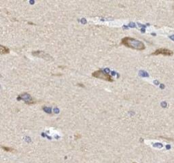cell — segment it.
<instances>
[{"mask_svg": "<svg viewBox=\"0 0 174 163\" xmlns=\"http://www.w3.org/2000/svg\"><path fill=\"white\" fill-rule=\"evenodd\" d=\"M121 44L129 48V49H135V50L141 51L145 49V45L143 42L135 39V38L129 37H125L122 38V41H121Z\"/></svg>", "mask_w": 174, "mask_h": 163, "instance_id": "cell-1", "label": "cell"}, {"mask_svg": "<svg viewBox=\"0 0 174 163\" xmlns=\"http://www.w3.org/2000/svg\"><path fill=\"white\" fill-rule=\"evenodd\" d=\"M92 76H94V77L99 78V79H102V80H104V81L110 82H114L111 75H110L109 73L105 72L104 71H102V70H98V71L93 72Z\"/></svg>", "mask_w": 174, "mask_h": 163, "instance_id": "cell-2", "label": "cell"}, {"mask_svg": "<svg viewBox=\"0 0 174 163\" xmlns=\"http://www.w3.org/2000/svg\"><path fill=\"white\" fill-rule=\"evenodd\" d=\"M164 55V56H172L173 55V51L170 50L166 48H160V49L155 50L151 54V55Z\"/></svg>", "mask_w": 174, "mask_h": 163, "instance_id": "cell-3", "label": "cell"}, {"mask_svg": "<svg viewBox=\"0 0 174 163\" xmlns=\"http://www.w3.org/2000/svg\"><path fill=\"white\" fill-rule=\"evenodd\" d=\"M24 100L25 103H26V104H35V100H33L32 97H31V95H30L29 94H26V93H25V94H21V95H19L17 97V100Z\"/></svg>", "mask_w": 174, "mask_h": 163, "instance_id": "cell-4", "label": "cell"}, {"mask_svg": "<svg viewBox=\"0 0 174 163\" xmlns=\"http://www.w3.org/2000/svg\"><path fill=\"white\" fill-rule=\"evenodd\" d=\"M32 54L35 56H38V57H42L44 58V59H47V60H52L53 58L51 57L50 55H49L48 54H46V53L43 52V51H35V52H32Z\"/></svg>", "mask_w": 174, "mask_h": 163, "instance_id": "cell-5", "label": "cell"}, {"mask_svg": "<svg viewBox=\"0 0 174 163\" xmlns=\"http://www.w3.org/2000/svg\"><path fill=\"white\" fill-rule=\"evenodd\" d=\"M0 53H1V54H7L9 53V49L4 47V45H0Z\"/></svg>", "mask_w": 174, "mask_h": 163, "instance_id": "cell-6", "label": "cell"}, {"mask_svg": "<svg viewBox=\"0 0 174 163\" xmlns=\"http://www.w3.org/2000/svg\"><path fill=\"white\" fill-rule=\"evenodd\" d=\"M2 149H4V151H8V152H14V149H12V148H9V147H6V146H2Z\"/></svg>", "mask_w": 174, "mask_h": 163, "instance_id": "cell-7", "label": "cell"}, {"mask_svg": "<svg viewBox=\"0 0 174 163\" xmlns=\"http://www.w3.org/2000/svg\"><path fill=\"white\" fill-rule=\"evenodd\" d=\"M44 111H47V112H49V113H50V112H51V111H50V108L44 107Z\"/></svg>", "mask_w": 174, "mask_h": 163, "instance_id": "cell-8", "label": "cell"}, {"mask_svg": "<svg viewBox=\"0 0 174 163\" xmlns=\"http://www.w3.org/2000/svg\"><path fill=\"white\" fill-rule=\"evenodd\" d=\"M77 86H79V87H82V88H85V86H84L83 84H81V83H78V84H77Z\"/></svg>", "mask_w": 174, "mask_h": 163, "instance_id": "cell-9", "label": "cell"}, {"mask_svg": "<svg viewBox=\"0 0 174 163\" xmlns=\"http://www.w3.org/2000/svg\"><path fill=\"white\" fill-rule=\"evenodd\" d=\"M77 137H76V139H79V138H81V135H79V134H77V135H76Z\"/></svg>", "mask_w": 174, "mask_h": 163, "instance_id": "cell-10", "label": "cell"}, {"mask_svg": "<svg viewBox=\"0 0 174 163\" xmlns=\"http://www.w3.org/2000/svg\"><path fill=\"white\" fill-rule=\"evenodd\" d=\"M171 38H172V39H174V36H172L171 37Z\"/></svg>", "mask_w": 174, "mask_h": 163, "instance_id": "cell-11", "label": "cell"}, {"mask_svg": "<svg viewBox=\"0 0 174 163\" xmlns=\"http://www.w3.org/2000/svg\"><path fill=\"white\" fill-rule=\"evenodd\" d=\"M173 9H174V6H173Z\"/></svg>", "mask_w": 174, "mask_h": 163, "instance_id": "cell-12", "label": "cell"}, {"mask_svg": "<svg viewBox=\"0 0 174 163\" xmlns=\"http://www.w3.org/2000/svg\"><path fill=\"white\" fill-rule=\"evenodd\" d=\"M133 163H135V162H133Z\"/></svg>", "mask_w": 174, "mask_h": 163, "instance_id": "cell-13", "label": "cell"}]
</instances>
